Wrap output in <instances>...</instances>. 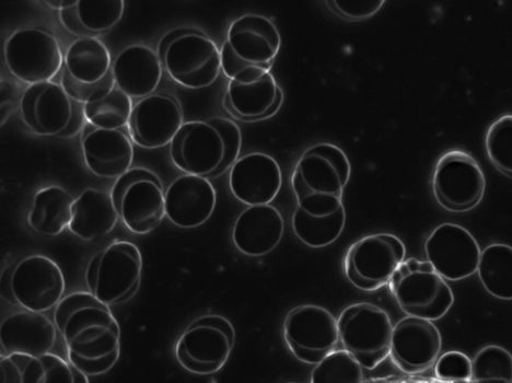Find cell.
<instances>
[{"label": "cell", "instance_id": "obj_30", "mask_svg": "<svg viewBox=\"0 0 512 383\" xmlns=\"http://www.w3.org/2000/svg\"><path fill=\"white\" fill-rule=\"evenodd\" d=\"M64 68L85 84L99 83L112 71V58L106 45L97 38H80L69 46Z\"/></svg>", "mask_w": 512, "mask_h": 383}, {"label": "cell", "instance_id": "obj_33", "mask_svg": "<svg viewBox=\"0 0 512 383\" xmlns=\"http://www.w3.org/2000/svg\"><path fill=\"white\" fill-rule=\"evenodd\" d=\"M133 102L118 88L98 101L84 104L85 120L102 130H121L130 122Z\"/></svg>", "mask_w": 512, "mask_h": 383}, {"label": "cell", "instance_id": "obj_5", "mask_svg": "<svg viewBox=\"0 0 512 383\" xmlns=\"http://www.w3.org/2000/svg\"><path fill=\"white\" fill-rule=\"evenodd\" d=\"M236 342L232 323L219 315L195 319L181 334L176 344L179 365L196 376H211L229 361Z\"/></svg>", "mask_w": 512, "mask_h": 383}, {"label": "cell", "instance_id": "obj_39", "mask_svg": "<svg viewBox=\"0 0 512 383\" xmlns=\"http://www.w3.org/2000/svg\"><path fill=\"white\" fill-rule=\"evenodd\" d=\"M384 0H332L327 5L339 15L348 20H365L379 13Z\"/></svg>", "mask_w": 512, "mask_h": 383}, {"label": "cell", "instance_id": "obj_45", "mask_svg": "<svg viewBox=\"0 0 512 383\" xmlns=\"http://www.w3.org/2000/svg\"><path fill=\"white\" fill-rule=\"evenodd\" d=\"M189 31H190V29H186V28L173 30V31L167 33L166 36L161 39V41L158 44V52H157V54H158V56L160 58V61H161V58L164 57V55H165L166 51L168 50L169 46L174 41H176L177 39L182 37L183 34L188 33Z\"/></svg>", "mask_w": 512, "mask_h": 383}, {"label": "cell", "instance_id": "obj_24", "mask_svg": "<svg viewBox=\"0 0 512 383\" xmlns=\"http://www.w3.org/2000/svg\"><path fill=\"white\" fill-rule=\"evenodd\" d=\"M285 234L284 218L272 205L249 206L232 228V241L237 250L250 258L272 253Z\"/></svg>", "mask_w": 512, "mask_h": 383}, {"label": "cell", "instance_id": "obj_12", "mask_svg": "<svg viewBox=\"0 0 512 383\" xmlns=\"http://www.w3.org/2000/svg\"><path fill=\"white\" fill-rule=\"evenodd\" d=\"M226 156L225 137L212 119L184 123L170 144L173 165L192 176H220Z\"/></svg>", "mask_w": 512, "mask_h": 383}, {"label": "cell", "instance_id": "obj_40", "mask_svg": "<svg viewBox=\"0 0 512 383\" xmlns=\"http://www.w3.org/2000/svg\"><path fill=\"white\" fill-rule=\"evenodd\" d=\"M43 374L40 383H76L74 367L61 356L50 353L41 356Z\"/></svg>", "mask_w": 512, "mask_h": 383}, {"label": "cell", "instance_id": "obj_3", "mask_svg": "<svg viewBox=\"0 0 512 383\" xmlns=\"http://www.w3.org/2000/svg\"><path fill=\"white\" fill-rule=\"evenodd\" d=\"M282 48L281 33L269 17L243 15L231 22L221 48V67L230 80L247 68L270 71Z\"/></svg>", "mask_w": 512, "mask_h": 383}, {"label": "cell", "instance_id": "obj_27", "mask_svg": "<svg viewBox=\"0 0 512 383\" xmlns=\"http://www.w3.org/2000/svg\"><path fill=\"white\" fill-rule=\"evenodd\" d=\"M119 218L111 193L87 189L74 203L73 219L68 229L81 240L93 241L108 236Z\"/></svg>", "mask_w": 512, "mask_h": 383}, {"label": "cell", "instance_id": "obj_7", "mask_svg": "<svg viewBox=\"0 0 512 383\" xmlns=\"http://www.w3.org/2000/svg\"><path fill=\"white\" fill-rule=\"evenodd\" d=\"M340 342L364 369L372 370L390 356L393 326L386 311L359 303L346 307L339 319Z\"/></svg>", "mask_w": 512, "mask_h": 383}, {"label": "cell", "instance_id": "obj_42", "mask_svg": "<svg viewBox=\"0 0 512 383\" xmlns=\"http://www.w3.org/2000/svg\"><path fill=\"white\" fill-rule=\"evenodd\" d=\"M32 356L11 354L0 359V383H27V369Z\"/></svg>", "mask_w": 512, "mask_h": 383}, {"label": "cell", "instance_id": "obj_28", "mask_svg": "<svg viewBox=\"0 0 512 383\" xmlns=\"http://www.w3.org/2000/svg\"><path fill=\"white\" fill-rule=\"evenodd\" d=\"M125 10L123 0H77L75 7L61 11L64 28L80 38H96L121 21Z\"/></svg>", "mask_w": 512, "mask_h": 383}, {"label": "cell", "instance_id": "obj_29", "mask_svg": "<svg viewBox=\"0 0 512 383\" xmlns=\"http://www.w3.org/2000/svg\"><path fill=\"white\" fill-rule=\"evenodd\" d=\"M74 196L57 185L40 190L28 216L30 228L46 237H56L73 219Z\"/></svg>", "mask_w": 512, "mask_h": 383}, {"label": "cell", "instance_id": "obj_21", "mask_svg": "<svg viewBox=\"0 0 512 383\" xmlns=\"http://www.w3.org/2000/svg\"><path fill=\"white\" fill-rule=\"evenodd\" d=\"M217 193L207 178L183 174L166 192V212L170 222L182 229L199 228L213 216Z\"/></svg>", "mask_w": 512, "mask_h": 383}, {"label": "cell", "instance_id": "obj_32", "mask_svg": "<svg viewBox=\"0 0 512 383\" xmlns=\"http://www.w3.org/2000/svg\"><path fill=\"white\" fill-rule=\"evenodd\" d=\"M346 225L345 207L329 216L314 217L296 208L292 217L295 236L312 249L327 248L341 237Z\"/></svg>", "mask_w": 512, "mask_h": 383}, {"label": "cell", "instance_id": "obj_41", "mask_svg": "<svg viewBox=\"0 0 512 383\" xmlns=\"http://www.w3.org/2000/svg\"><path fill=\"white\" fill-rule=\"evenodd\" d=\"M212 120L219 127V130L223 133L226 141L227 156L223 169L220 171V174H223L227 170L231 169L239 159L242 146V135L239 126L234 121L224 118H214Z\"/></svg>", "mask_w": 512, "mask_h": 383}, {"label": "cell", "instance_id": "obj_48", "mask_svg": "<svg viewBox=\"0 0 512 383\" xmlns=\"http://www.w3.org/2000/svg\"><path fill=\"white\" fill-rule=\"evenodd\" d=\"M287 383H298V382H287Z\"/></svg>", "mask_w": 512, "mask_h": 383}, {"label": "cell", "instance_id": "obj_10", "mask_svg": "<svg viewBox=\"0 0 512 383\" xmlns=\"http://www.w3.org/2000/svg\"><path fill=\"white\" fill-rule=\"evenodd\" d=\"M4 56L10 74L30 86L52 81L65 61L60 42L41 29H22L11 34L4 46Z\"/></svg>", "mask_w": 512, "mask_h": 383}, {"label": "cell", "instance_id": "obj_31", "mask_svg": "<svg viewBox=\"0 0 512 383\" xmlns=\"http://www.w3.org/2000/svg\"><path fill=\"white\" fill-rule=\"evenodd\" d=\"M477 274L488 294L500 300H512V247L505 243L486 247Z\"/></svg>", "mask_w": 512, "mask_h": 383}, {"label": "cell", "instance_id": "obj_6", "mask_svg": "<svg viewBox=\"0 0 512 383\" xmlns=\"http://www.w3.org/2000/svg\"><path fill=\"white\" fill-rule=\"evenodd\" d=\"M143 255L130 241H115L93 257L86 270L89 293L110 306L130 298L142 280Z\"/></svg>", "mask_w": 512, "mask_h": 383}, {"label": "cell", "instance_id": "obj_38", "mask_svg": "<svg viewBox=\"0 0 512 383\" xmlns=\"http://www.w3.org/2000/svg\"><path fill=\"white\" fill-rule=\"evenodd\" d=\"M436 377L446 382H467L472 380V361L458 351L447 352L438 358L435 365Z\"/></svg>", "mask_w": 512, "mask_h": 383}, {"label": "cell", "instance_id": "obj_2", "mask_svg": "<svg viewBox=\"0 0 512 383\" xmlns=\"http://www.w3.org/2000/svg\"><path fill=\"white\" fill-rule=\"evenodd\" d=\"M351 162L339 146L320 143L301 155L292 176L297 208L314 217L339 212L351 179Z\"/></svg>", "mask_w": 512, "mask_h": 383}, {"label": "cell", "instance_id": "obj_18", "mask_svg": "<svg viewBox=\"0 0 512 383\" xmlns=\"http://www.w3.org/2000/svg\"><path fill=\"white\" fill-rule=\"evenodd\" d=\"M441 334L434 322L406 317L393 328L390 356L405 374H421L439 358Z\"/></svg>", "mask_w": 512, "mask_h": 383}, {"label": "cell", "instance_id": "obj_19", "mask_svg": "<svg viewBox=\"0 0 512 383\" xmlns=\"http://www.w3.org/2000/svg\"><path fill=\"white\" fill-rule=\"evenodd\" d=\"M75 102L62 85L43 83L29 86L20 101L22 121L40 136H60L71 125Z\"/></svg>", "mask_w": 512, "mask_h": 383}, {"label": "cell", "instance_id": "obj_13", "mask_svg": "<svg viewBox=\"0 0 512 383\" xmlns=\"http://www.w3.org/2000/svg\"><path fill=\"white\" fill-rule=\"evenodd\" d=\"M8 288L10 298L23 309L45 313L63 300L66 281L60 265L45 255L34 254L16 264Z\"/></svg>", "mask_w": 512, "mask_h": 383}, {"label": "cell", "instance_id": "obj_1", "mask_svg": "<svg viewBox=\"0 0 512 383\" xmlns=\"http://www.w3.org/2000/svg\"><path fill=\"white\" fill-rule=\"evenodd\" d=\"M54 323L67 347V361L88 377L106 375L121 356V327L110 307L89 292L63 298Z\"/></svg>", "mask_w": 512, "mask_h": 383}, {"label": "cell", "instance_id": "obj_11", "mask_svg": "<svg viewBox=\"0 0 512 383\" xmlns=\"http://www.w3.org/2000/svg\"><path fill=\"white\" fill-rule=\"evenodd\" d=\"M284 340L299 362L316 366L333 353L340 342L332 313L321 306L304 305L290 310L283 327Z\"/></svg>", "mask_w": 512, "mask_h": 383}, {"label": "cell", "instance_id": "obj_46", "mask_svg": "<svg viewBox=\"0 0 512 383\" xmlns=\"http://www.w3.org/2000/svg\"><path fill=\"white\" fill-rule=\"evenodd\" d=\"M50 8L60 11L68 10L76 6L77 0H48L44 2Z\"/></svg>", "mask_w": 512, "mask_h": 383}, {"label": "cell", "instance_id": "obj_22", "mask_svg": "<svg viewBox=\"0 0 512 383\" xmlns=\"http://www.w3.org/2000/svg\"><path fill=\"white\" fill-rule=\"evenodd\" d=\"M81 147L85 164L95 176L118 180L131 170L134 160L132 139L122 130L85 126Z\"/></svg>", "mask_w": 512, "mask_h": 383}, {"label": "cell", "instance_id": "obj_47", "mask_svg": "<svg viewBox=\"0 0 512 383\" xmlns=\"http://www.w3.org/2000/svg\"><path fill=\"white\" fill-rule=\"evenodd\" d=\"M74 367V366H73ZM75 379L76 383H90L89 377L80 371L79 369L74 367Z\"/></svg>", "mask_w": 512, "mask_h": 383}, {"label": "cell", "instance_id": "obj_37", "mask_svg": "<svg viewBox=\"0 0 512 383\" xmlns=\"http://www.w3.org/2000/svg\"><path fill=\"white\" fill-rule=\"evenodd\" d=\"M61 85L69 98L81 104L98 101L108 96L110 92L115 89L112 71L99 81V83L85 84L74 79L68 74L66 69L63 68Z\"/></svg>", "mask_w": 512, "mask_h": 383}, {"label": "cell", "instance_id": "obj_14", "mask_svg": "<svg viewBox=\"0 0 512 383\" xmlns=\"http://www.w3.org/2000/svg\"><path fill=\"white\" fill-rule=\"evenodd\" d=\"M161 63L174 81L189 89L211 87L223 71L216 43L196 29L174 41Z\"/></svg>", "mask_w": 512, "mask_h": 383}, {"label": "cell", "instance_id": "obj_23", "mask_svg": "<svg viewBox=\"0 0 512 383\" xmlns=\"http://www.w3.org/2000/svg\"><path fill=\"white\" fill-rule=\"evenodd\" d=\"M57 332L55 323L44 313L26 309L15 312L0 327L2 356L23 354L41 357L53 353Z\"/></svg>", "mask_w": 512, "mask_h": 383}, {"label": "cell", "instance_id": "obj_35", "mask_svg": "<svg viewBox=\"0 0 512 383\" xmlns=\"http://www.w3.org/2000/svg\"><path fill=\"white\" fill-rule=\"evenodd\" d=\"M363 380V366L345 350L325 357L311 374V383H362Z\"/></svg>", "mask_w": 512, "mask_h": 383}, {"label": "cell", "instance_id": "obj_4", "mask_svg": "<svg viewBox=\"0 0 512 383\" xmlns=\"http://www.w3.org/2000/svg\"><path fill=\"white\" fill-rule=\"evenodd\" d=\"M390 292L409 317L437 321L453 304L452 289L428 261L405 260L389 282Z\"/></svg>", "mask_w": 512, "mask_h": 383}, {"label": "cell", "instance_id": "obj_26", "mask_svg": "<svg viewBox=\"0 0 512 383\" xmlns=\"http://www.w3.org/2000/svg\"><path fill=\"white\" fill-rule=\"evenodd\" d=\"M125 227L135 235H148L167 217L166 193L160 180H139L126 188L116 205Z\"/></svg>", "mask_w": 512, "mask_h": 383}, {"label": "cell", "instance_id": "obj_17", "mask_svg": "<svg viewBox=\"0 0 512 383\" xmlns=\"http://www.w3.org/2000/svg\"><path fill=\"white\" fill-rule=\"evenodd\" d=\"M183 124V111L178 100L158 94L135 104L127 127L135 145L158 149L170 145Z\"/></svg>", "mask_w": 512, "mask_h": 383}, {"label": "cell", "instance_id": "obj_9", "mask_svg": "<svg viewBox=\"0 0 512 383\" xmlns=\"http://www.w3.org/2000/svg\"><path fill=\"white\" fill-rule=\"evenodd\" d=\"M433 190L436 201L446 211L465 213L482 202L486 179L471 154L459 149L449 150L437 161Z\"/></svg>", "mask_w": 512, "mask_h": 383}, {"label": "cell", "instance_id": "obj_15", "mask_svg": "<svg viewBox=\"0 0 512 383\" xmlns=\"http://www.w3.org/2000/svg\"><path fill=\"white\" fill-rule=\"evenodd\" d=\"M425 254L427 261L444 280L458 282L477 272L482 251L468 229L446 223L429 235Z\"/></svg>", "mask_w": 512, "mask_h": 383}, {"label": "cell", "instance_id": "obj_44", "mask_svg": "<svg viewBox=\"0 0 512 383\" xmlns=\"http://www.w3.org/2000/svg\"><path fill=\"white\" fill-rule=\"evenodd\" d=\"M17 90L14 85L3 81L2 83V125L7 122L11 113L14 112L17 102Z\"/></svg>", "mask_w": 512, "mask_h": 383}, {"label": "cell", "instance_id": "obj_34", "mask_svg": "<svg viewBox=\"0 0 512 383\" xmlns=\"http://www.w3.org/2000/svg\"><path fill=\"white\" fill-rule=\"evenodd\" d=\"M475 383H512V355L504 347L488 345L472 359Z\"/></svg>", "mask_w": 512, "mask_h": 383}, {"label": "cell", "instance_id": "obj_8", "mask_svg": "<svg viewBox=\"0 0 512 383\" xmlns=\"http://www.w3.org/2000/svg\"><path fill=\"white\" fill-rule=\"evenodd\" d=\"M403 241L392 234H374L359 239L346 252L344 274L363 292H375L389 284L405 261Z\"/></svg>", "mask_w": 512, "mask_h": 383}, {"label": "cell", "instance_id": "obj_16", "mask_svg": "<svg viewBox=\"0 0 512 383\" xmlns=\"http://www.w3.org/2000/svg\"><path fill=\"white\" fill-rule=\"evenodd\" d=\"M236 119L254 122L269 119L283 102V91L270 71L247 68L228 84L224 101Z\"/></svg>", "mask_w": 512, "mask_h": 383}, {"label": "cell", "instance_id": "obj_36", "mask_svg": "<svg viewBox=\"0 0 512 383\" xmlns=\"http://www.w3.org/2000/svg\"><path fill=\"white\" fill-rule=\"evenodd\" d=\"M485 149L492 165L512 178V114L499 116L486 132Z\"/></svg>", "mask_w": 512, "mask_h": 383}, {"label": "cell", "instance_id": "obj_43", "mask_svg": "<svg viewBox=\"0 0 512 383\" xmlns=\"http://www.w3.org/2000/svg\"><path fill=\"white\" fill-rule=\"evenodd\" d=\"M146 179L160 180L154 172H151L144 168L131 169L130 171L124 173L122 177L116 180L111 192V196L115 206L118 205V203L120 202L122 194L126 188L130 187V185L136 181Z\"/></svg>", "mask_w": 512, "mask_h": 383}, {"label": "cell", "instance_id": "obj_25", "mask_svg": "<svg viewBox=\"0 0 512 383\" xmlns=\"http://www.w3.org/2000/svg\"><path fill=\"white\" fill-rule=\"evenodd\" d=\"M158 54L142 44L127 46L112 65L115 87L131 99H144L154 94L162 78Z\"/></svg>", "mask_w": 512, "mask_h": 383}, {"label": "cell", "instance_id": "obj_20", "mask_svg": "<svg viewBox=\"0 0 512 383\" xmlns=\"http://www.w3.org/2000/svg\"><path fill=\"white\" fill-rule=\"evenodd\" d=\"M282 185L281 166L267 154L243 156L230 169V191L239 202L248 206L270 205L281 192Z\"/></svg>", "mask_w": 512, "mask_h": 383}]
</instances>
